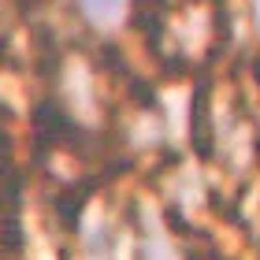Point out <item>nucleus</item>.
I'll return each mask as SVG.
<instances>
[{"label": "nucleus", "mask_w": 260, "mask_h": 260, "mask_svg": "<svg viewBox=\"0 0 260 260\" xmlns=\"http://www.w3.org/2000/svg\"><path fill=\"white\" fill-rule=\"evenodd\" d=\"M190 134L201 156H212V123H208V86H197L193 93V119H190Z\"/></svg>", "instance_id": "nucleus-1"}, {"label": "nucleus", "mask_w": 260, "mask_h": 260, "mask_svg": "<svg viewBox=\"0 0 260 260\" xmlns=\"http://www.w3.org/2000/svg\"><path fill=\"white\" fill-rule=\"evenodd\" d=\"M89 190H93V182L78 186V190H67V193H60V201H56V216H60V223L67 231H75V223L82 216V201L89 197Z\"/></svg>", "instance_id": "nucleus-2"}, {"label": "nucleus", "mask_w": 260, "mask_h": 260, "mask_svg": "<svg viewBox=\"0 0 260 260\" xmlns=\"http://www.w3.org/2000/svg\"><path fill=\"white\" fill-rule=\"evenodd\" d=\"M82 8H86L93 19H104V22H108V19H115V15H119L123 0H82Z\"/></svg>", "instance_id": "nucleus-3"}, {"label": "nucleus", "mask_w": 260, "mask_h": 260, "mask_svg": "<svg viewBox=\"0 0 260 260\" xmlns=\"http://www.w3.org/2000/svg\"><path fill=\"white\" fill-rule=\"evenodd\" d=\"M15 4H19V11H30L34 4H38V0H15Z\"/></svg>", "instance_id": "nucleus-4"}, {"label": "nucleus", "mask_w": 260, "mask_h": 260, "mask_svg": "<svg viewBox=\"0 0 260 260\" xmlns=\"http://www.w3.org/2000/svg\"><path fill=\"white\" fill-rule=\"evenodd\" d=\"M253 8H256V15H260V0H253Z\"/></svg>", "instance_id": "nucleus-5"}]
</instances>
